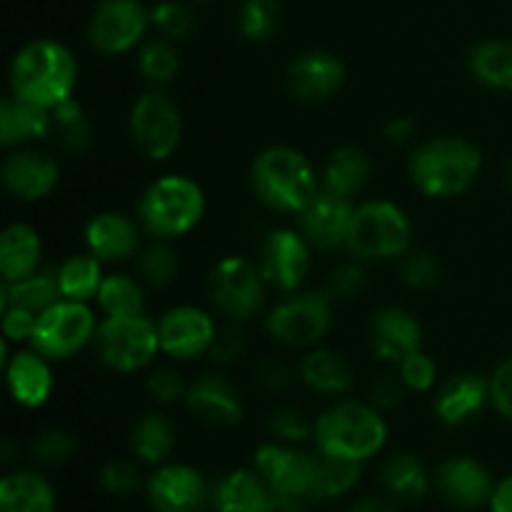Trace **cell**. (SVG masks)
I'll return each instance as SVG.
<instances>
[{"label":"cell","mask_w":512,"mask_h":512,"mask_svg":"<svg viewBox=\"0 0 512 512\" xmlns=\"http://www.w3.org/2000/svg\"><path fill=\"white\" fill-rule=\"evenodd\" d=\"M78 85V60L53 38H40L18 50L10 63V93L53 110L73 98Z\"/></svg>","instance_id":"obj_1"},{"label":"cell","mask_w":512,"mask_h":512,"mask_svg":"<svg viewBox=\"0 0 512 512\" xmlns=\"http://www.w3.org/2000/svg\"><path fill=\"white\" fill-rule=\"evenodd\" d=\"M250 188L270 210L298 215L320 190L313 163L300 150L273 145L258 153L250 168Z\"/></svg>","instance_id":"obj_2"},{"label":"cell","mask_w":512,"mask_h":512,"mask_svg":"<svg viewBox=\"0 0 512 512\" xmlns=\"http://www.w3.org/2000/svg\"><path fill=\"white\" fill-rule=\"evenodd\" d=\"M315 443L330 458L365 463L388 443V425L378 408L358 400L333 405L315 420Z\"/></svg>","instance_id":"obj_3"},{"label":"cell","mask_w":512,"mask_h":512,"mask_svg":"<svg viewBox=\"0 0 512 512\" xmlns=\"http://www.w3.org/2000/svg\"><path fill=\"white\" fill-rule=\"evenodd\" d=\"M483 153L470 140L433 138L410 158V178L428 198H455L478 180Z\"/></svg>","instance_id":"obj_4"},{"label":"cell","mask_w":512,"mask_h":512,"mask_svg":"<svg viewBox=\"0 0 512 512\" xmlns=\"http://www.w3.org/2000/svg\"><path fill=\"white\" fill-rule=\"evenodd\" d=\"M205 215V193L188 175H163L138 203L140 228L155 240L183 238Z\"/></svg>","instance_id":"obj_5"},{"label":"cell","mask_w":512,"mask_h":512,"mask_svg":"<svg viewBox=\"0 0 512 512\" xmlns=\"http://www.w3.org/2000/svg\"><path fill=\"white\" fill-rule=\"evenodd\" d=\"M413 225L405 210L390 200H370L355 208L345 248L360 263H380L408 255Z\"/></svg>","instance_id":"obj_6"},{"label":"cell","mask_w":512,"mask_h":512,"mask_svg":"<svg viewBox=\"0 0 512 512\" xmlns=\"http://www.w3.org/2000/svg\"><path fill=\"white\" fill-rule=\"evenodd\" d=\"M95 348L105 368L115 373H135L148 368L160 350L158 323L145 315H123L108 318L105 315L95 330Z\"/></svg>","instance_id":"obj_7"},{"label":"cell","mask_w":512,"mask_h":512,"mask_svg":"<svg viewBox=\"0 0 512 512\" xmlns=\"http://www.w3.org/2000/svg\"><path fill=\"white\" fill-rule=\"evenodd\" d=\"M95 330L98 323L88 305L60 298L38 315L30 345L48 360H68L95 340Z\"/></svg>","instance_id":"obj_8"},{"label":"cell","mask_w":512,"mask_h":512,"mask_svg":"<svg viewBox=\"0 0 512 512\" xmlns=\"http://www.w3.org/2000/svg\"><path fill=\"white\" fill-rule=\"evenodd\" d=\"M268 333L288 348H310L328 335L333 325V300L325 293H290L268 315Z\"/></svg>","instance_id":"obj_9"},{"label":"cell","mask_w":512,"mask_h":512,"mask_svg":"<svg viewBox=\"0 0 512 512\" xmlns=\"http://www.w3.org/2000/svg\"><path fill=\"white\" fill-rule=\"evenodd\" d=\"M130 138L153 163L168 160L183 140V115L178 105L160 90H150L135 100L130 110Z\"/></svg>","instance_id":"obj_10"},{"label":"cell","mask_w":512,"mask_h":512,"mask_svg":"<svg viewBox=\"0 0 512 512\" xmlns=\"http://www.w3.org/2000/svg\"><path fill=\"white\" fill-rule=\"evenodd\" d=\"M265 278L258 265L240 255L218 260L208 275V295L215 308L233 320H250L265 300Z\"/></svg>","instance_id":"obj_11"},{"label":"cell","mask_w":512,"mask_h":512,"mask_svg":"<svg viewBox=\"0 0 512 512\" xmlns=\"http://www.w3.org/2000/svg\"><path fill=\"white\" fill-rule=\"evenodd\" d=\"M150 25V10L140 0H103L90 18L88 40L98 53L120 55L133 50Z\"/></svg>","instance_id":"obj_12"},{"label":"cell","mask_w":512,"mask_h":512,"mask_svg":"<svg viewBox=\"0 0 512 512\" xmlns=\"http://www.w3.org/2000/svg\"><path fill=\"white\" fill-rule=\"evenodd\" d=\"M310 248L313 245L305 240L300 230H273L260 245L258 268L265 283L275 290H283V293H295L305 283L310 265H313Z\"/></svg>","instance_id":"obj_13"},{"label":"cell","mask_w":512,"mask_h":512,"mask_svg":"<svg viewBox=\"0 0 512 512\" xmlns=\"http://www.w3.org/2000/svg\"><path fill=\"white\" fill-rule=\"evenodd\" d=\"M160 350L168 358L193 360L210 353L218 335L215 320L195 305H178L160 318Z\"/></svg>","instance_id":"obj_14"},{"label":"cell","mask_w":512,"mask_h":512,"mask_svg":"<svg viewBox=\"0 0 512 512\" xmlns=\"http://www.w3.org/2000/svg\"><path fill=\"white\" fill-rule=\"evenodd\" d=\"M353 213V198H343L320 188L298 213V230L313 248L335 250L348 240Z\"/></svg>","instance_id":"obj_15"},{"label":"cell","mask_w":512,"mask_h":512,"mask_svg":"<svg viewBox=\"0 0 512 512\" xmlns=\"http://www.w3.org/2000/svg\"><path fill=\"white\" fill-rule=\"evenodd\" d=\"M315 465H318V455L303 453L288 445L265 443L255 453V468L263 475L268 488L273 493L293 495V498H308Z\"/></svg>","instance_id":"obj_16"},{"label":"cell","mask_w":512,"mask_h":512,"mask_svg":"<svg viewBox=\"0 0 512 512\" xmlns=\"http://www.w3.org/2000/svg\"><path fill=\"white\" fill-rule=\"evenodd\" d=\"M345 83V63L330 50H308L288 65L285 85L303 103H323Z\"/></svg>","instance_id":"obj_17"},{"label":"cell","mask_w":512,"mask_h":512,"mask_svg":"<svg viewBox=\"0 0 512 512\" xmlns=\"http://www.w3.org/2000/svg\"><path fill=\"white\" fill-rule=\"evenodd\" d=\"M370 350L383 363H395L408 358L423 345V325L410 310L400 305L375 310L368 323Z\"/></svg>","instance_id":"obj_18"},{"label":"cell","mask_w":512,"mask_h":512,"mask_svg":"<svg viewBox=\"0 0 512 512\" xmlns=\"http://www.w3.org/2000/svg\"><path fill=\"white\" fill-rule=\"evenodd\" d=\"M60 165L38 150H18L3 163V185L13 198L35 203L58 188Z\"/></svg>","instance_id":"obj_19"},{"label":"cell","mask_w":512,"mask_h":512,"mask_svg":"<svg viewBox=\"0 0 512 512\" xmlns=\"http://www.w3.org/2000/svg\"><path fill=\"white\" fill-rule=\"evenodd\" d=\"M205 480L190 465H163L148 480V498L158 512H200L205 505Z\"/></svg>","instance_id":"obj_20"},{"label":"cell","mask_w":512,"mask_h":512,"mask_svg":"<svg viewBox=\"0 0 512 512\" xmlns=\"http://www.w3.org/2000/svg\"><path fill=\"white\" fill-rule=\"evenodd\" d=\"M438 490L455 508L475 510L490 503L495 483L480 460L450 458L438 468Z\"/></svg>","instance_id":"obj_21"},{"label":"cell","mask_w":512,"mask_h":512,"mask_svg":"<svg viewBox=\"0 0 512 512\" xmlns=\"http://www.w3.org/2000/svg\"><path fill=\"white\" fill-rule=\"evenodd\" d=\"M185 405L195 420L210 425V428H233L243 418L240 393L233 383L220 375H205V378L195 380L185 395Z\"/></svg>","instance_id":"obj_22"},{"label":"cell","mask_w":512,"mask_h":512,"mask_svg":"<svg viewBox=\"0 0 512 512\" xmlns=\"http://www.w3.org/2000/svg\"><path fill=\"white\" fill-rule=\"evenodd\" d=\"M10 398L23 408H40L53 395V370L38 350H18L3 360Z\"/></svg>","instance_id":"obj_23"},{"label":"cell","mask_w":512,"mask_h":512,"mask_svg":"<svg viewBox=\"0 0 512 512\" xmlns=\"http://www.w3.org/2000/svg\"><path fill=\"white\" fill-rule=\"evenodd\" d=\"M490 403V380L478 373H458L440 385L435 395V415L448 428L473 420Z\"/></svg>","instance_id":"obj_24"},{"label":"cell","mask_w":512,"mask_h":512,"mask_svg":"<svg viewBox=\"0 0 512 512\" xmlns=\"http://www.w3.org/2000/svg\"><path fill=\"white\" fill-rule=\"evenodd\" d=\"M85 248L100 263L128 260L140 248L138 223L120 213H98L85 225Z\"/></svg>","instance_id":"obj_25"},{"label":"cell","mask_w":512,"mask_h":512,"mask_svg":"<svg viewBox=\"0 0 512 512\" xmlns=\"http://www.w3.org/2000/svg\"><path fill=\"white\" fill-rule=\"evenodd\" d=\"M40 255H43V243H40L38 230L25 223H13L3 230L0 238V275L3 283H18L28 275L40 270Z\"/></svg>","instance_id":"obj_26"},{"label":"cell","mask_w":512,"mask_h":512,"mask_svg":"<svg viewBox=\"0 0 512 512\" xmlns=\"http://www.w3.org/2000/svg\"><path fill=\"white\" fill-rule=\"evenodd\" d=\"M50 135V110L18 95H5L0 103V143L5 148Z\"/></svg>","instance_id":"obj_27"},{"label":"cell","mask_w":512,"mask_h":512,"mask_svg":"<svg viewBox=\"0 0 512 512\" xmlns=\"http://www.w3.org/2000/svg\"><path fill=\"white\" fill-rule=\"evenodd\" d=\"M300 378L313 393L343 395L353 388L355 370L345 355L328 348H315L300 360Z\"/></svg>","instance_id":"obj_28"},{"label":"cell","mask_w":512,"mask_h":512,"mask_svg":"<svg viewBox=\"0 0 512 512\" xmlns=\"http://www.w3.org/2000/svg\"><path fill=\"white\" fill-rule=\"evenodd\" d=\"M373 165H370L368 153L358 145H340L333 150L323 168V188L343 198H353L355 193L368 185Z\"/></svg>","instance_id":"obj_29"},{"label":"cell","mask_w":512,"mask_h":512,"mask_svg":"<svg viewBox=\"0 0 512 512\" xmlns=\"http://www.w3.org/2000/svg\"><path fill=\"white\" fill-rule=\"evenodd\" d=\"M50 135L60 150L75 158H83L95 148V128L85 108L75 98L63 100L50 110Z\"/></svg>","instance_id":"obj_30"},{"label":"cell","mask_w":512,"mask_h":512,"mask_svg":"<svg viewBox=\"0 0 512 512\" xmlns=\"http://www.w3.org/2000/svg\"><path fill=\"white\" fill-rule=\"evenodd\" d=\"M55 493L48 480L30 470L5 475L0 483V512H53Z\"/></svg>","instance_id":"obj_31"},{"label":"cell","mask_w":512,"mask_h":512,"mask_svg":"<svg viewBox=\"0 0 512 512\" xmlns=\"http://www.w3.org/2000/svg\"><path fill=\"white\" fill-rule=\"evenodd\" d=\"M468 70L480 85L500 93H512V43L483 40L468 53Z\"/></svg>","instance_id":"obj_32"},{"label":"cell","mask_w":512,"mask_h":512,"mask_svg":"<svg viewBox=\"0 0 512 512\" xmlns=\"http://www.w3.org/2000/svg\"><path fill=\"white\" fill-rule=\"evenodd\" d=\"M273 490L263 480L258 470H235L215 493L218 512H263Z\"/></svg>","instance_id":"obj_33"},{"label":"cell","mask_w":512,"mask_h":512,"mask_svg":"<svg viewBox=\"0 0 512 512\" xmlns=\"http://www.w3.org/2000/svg\"><path fill=\"white\" fill-rule=\"evenodd\" d=\"M380 483L395 500H403V503H418L430 488V478L423 463L410 453L390 455L380 468Z\"/></svg>","instance_id":"obj_34"},{"label":"cell","mask_w":512,"mask_h":512,"mask_svg":"<svg viewBox=\"0 0 512 512\" xmlns=\"http://www.w3.org/2000/svg\"><path fill=\"white\" fill-rule=\"evenodd\" d=\"M63 298L58 285V270H38V273L28 275V278L18 280V283H3V310L10 305L18 308L33 310V313H43L53 303Z\"/></svg>","instance_id":"obj_35"},{"label":"cell","mask_w":512,"mask_h":512,"mask_svg":"<svg viewBox=\"0 0 512 512\" xmlns=\"http://www.w3.org/2000/svg\"><path fill=\"white\" fill-rule=\"evenodd\" d=\"M103 263L93 253H78L63 260L58 268V285L63 298L88 303L90 298H98L100 285H103Z\"/></svg>","instance_id":"obj_36"},{"label":"cell","mask_w":512,"mask_h":512,"mask_svg":"<svg viewBox=\"0 0 512 512\" xmlns=\"http://www.w3.org/2000/svg\"><path fill=\"white\" fill-rule=\"evenodd\" d=\"M133 455L143 463H163L175 448V428L165 415L148 413L135 423L130 435Z\"/></svg>","instance_id":"obj_37"},{"label":"cell","mask_w":512,"mask_h":512,"mask_svg":"<svg viewBox=\"0 0 512 512\" xmlns=\"http://www.w3.org/2000/svg\"><path fill=\"white\" fill-rule=\"evenodd\" d=\"M98 305L108 318H123V315H143L145 293L140 280L130 275H105L98 293Z\"/></svg>","instance_id":"obj_38"},{"label":"cell","mask_w":512,"mask_h":512,"mask_svg":"<svg viewBox=\"0 0 512 512\" xmlns=\"http://www.w3.org/2000/svg\"><path fill=\"white\" fill-rule=\"evenodd\" d=\"M360 480V463L343 458H330L320 453L318 465H315L313 485H310L308 498L313 500H330L345 495L353 490V485Z\"/></svg>","instance_id":"obj_39"},{"label":"cell","mask_w":512,"mask_h":512,"mask_svg":"<svg viewBox=\"0 0 512 512\" xmlns=\"http://www.w3.org/2000/svg\"><path fill=\"white\" fill-rule=\"evenodd\" d=\"M138 70L148 83L168 85L180 73V55L170 40H150L140 48Z\"/></svg>","instance_id":"obj_40"},{"label":"cell","mask_w":512,"mask_h":512,"mask_svg":"<svg viewBox=\"0 0 512 512\" xmlns=\"http://www.w3.org/2000/svg\"><path fill=\"white\" fill-rule=\"evenodd\" d=\"M280 28V0H243L238 13V30L245 40L263 43Z\"/></svg>","instance_id":"obj_41"},{"label":"cell","mask_w":512,"mask_h":512,"mask_svg":"<svg viewBox=\"0 0 512 512\" xmlns=\"http://www.w3.org/2000/svg\"><path fill=\"white\" fill-rule=\"evenodd\" d=\"M178 268V253H175L173 245H168V240H158L150 248H145L138 258L140 280L150 288H165V285L173 283Z\"/></svg>","instance_id":"obj_42"},{"label":"cell","mask_w":512,"mask_h":512,"mask_svg":"<svg viewBox=\"0 0 512 512\" xmlns=\"http://www.w3.org/2000/svg\"><path fill=\"white\" fill-rule=\"evenodd\" d=\"M150 23L165 40H188L195 30V10L183 0H163L150 10Z\"/></svg>","instance_id":"obj_43"},{"label":"cell","mask_w":512,"mask_h":512,"mask_svg":"<svg viewBox=\"0 0 512 512\" xmlns=\"http://www.w3.org/2000/svg\"><path fill=\"white\" fill-rule=\"evenodd\" d=\"M75 450V440L73 435L65 433L60 428H45L40 430L38 435L30 443V455L38 460L40 465H63L73 458Z\"/></svg>","instance_id":"obj_44"},{"label":"cell","mask_w":512,"mask_h":512,"mask_svg":"<svg viewBox=\"0 0 512 512\" xmlns=\"http://www.w3.org/2000/svg\"><path fill=\"white\" fill-rule=\"evenodd\" d=\"M400 275H403V283L410 285V288L430 290L443 280V265H440V260L433 253L420 250V253H410L403 260Z\"/></svg>","instance_id":"obj_45"},{"label":"cell","mask_w":512,"mask_h":512,"mask_svg":"<svg viewBox=\"0 0 512 512\" xmlns=\"http://www.w3.org/2000/svg\"><path fill=\"white\" fill-rule=\"evenodd\" d=\"M368 288V275H365L363 265H340L330 273L328 283H325V293L330 295L333 303H348V300L358 298L363 290Z\"/></svg>","instance_id":"obj_46"},{"label":"cell","mask_w":512,"mask_h":512,"mask_svg":"<svg viewBox=\"0 0 512 512\" xmlns=\"http://www.w3.org/2000/svg\"><path fill=\"white\" fill-rule=\"evenodd\" d=\"M398 373L403 378L405 388L415 390V393H425L435 385L438 380V365L430 355H425L423 350H415L408 358H403L398 363Z\"/></svg>","instance_id":"obj_47"},{"label":"cell","mask_w":512,"mask_h":512,"mask_svg":"<svg viewBox=\"0 0 512 512\" xmlns=\"http://www.w3.org/2000/svg\"><path fill=\"white\" fill-rule=\"evenodd\" d=\"M268 428L275 438L285 440V443H300L315 433V425H310V420L295 408L275 410L268 420Z\"/></svg>","instance_id":"obj_48"},{"label":"cell","mask_w":512,"mask_h":512,"mask_svg":"<svg viewBox=\"0 0 512 512\" xmlns=\"http://www.w3.org/2000/svg\"><path fill=\"white\" fill-rule=\"evenodd\" d=\"M100 483L113 495H133L143 485V478H140V470L135 463H130V460H113L100 473Z\"/></svg>","instance_id":"obj_49"},{"label":"cell","mask_w":512,"mask_h":512,"mask_svg":"<svg viewBox=\"0 0 512 512\" xmlns=\"http://www.w3.org/2000/svg\"><path fill=\"white\" fill-rule=\"evenodd\" d=\"M148 393L153 395L155 403L170 405L178 403L188 395V385H185L183 375L173 368H158L150 373L148 378Z\"/></svg>","instance_id":"obj_50"},{"label":"cell","mask_w":512,"mask_h":512,"mask_svg":"<svg viewBox=\"0 0 512 512\" xmlns=\"http://www.w3.org/2000/svg\"><path fill=\"white\" fill-rule=\"evenodd\" d=\"M245 348H248V343H245L243 330L235 328V325H228V328L218 330V335H215L213 340V348H210L208 355L213 363L233 365L243 358Z\"/></svg>","instance_id":"obj_51"},{"label":"cell","mask_w":512,"mask_h":512,"mask_svg":"<svg viewBox=\"0 0 512 512\" xmlns=\"http://www.w3.org/2000/svg\"><path fill=\"white\" fill-rule=\"evenodd\" d=\"M405 383L400 373H383L370 385V405L378 410H393L403 403Z\"/></svg>","instance_id":"obj_52"},{"label":"cell","mask_w":512,"mask_h":512,"mask_svg":"<svg viewBox=\"0 0 512 512\" xmlns=\"http://www.w3.org/2000/svg\"><path fill=\"white\" fill-rule=\"evenodd\" d=\"M490 403L503 418L512 420V358L503 360L490 378Z\"/></svg>","instance_id":"obj_53"},{"label":"cell","mask_w":512,"mask_h":512,"mask_svg":"<svg viewBox=\"0 0 512 512\" xmlns=\"http://www.w3.org/2000/svg\"><path fill=\"white\" fill-rule=\"evenodd\" d=\"M35 320H38V313L18 308V305H10V308L3 310V338L8 340V343H23V340H30L33 338Z\"/></svg>","instance_id":"obj_54"},{"label":"cell","mask_w":512,"mask_h":512,"mask_svg":"<svg viewBox=\"0 0 512 512\" xmlns=\"http://www.w3.org/2000/svg\"><path fill=\"white\" fill-rule=\"evenodd\" d=\"M255 380L263 385L270 393H278V390H285L290 383V373L285 368L283 360L278 358H265L260 360L258 368H255Z\"/></svg>","instance_id":"obj_55"},{"label":"cell","mask_w":512,"mask_h":512,"mask_svg":"<svg viewBox=\"0 0 512 512\" xmlns=\"http://www.w3.org/2000/svg\"><path fill=\"white\" fill-rule=\"evenodd\" d=\"M383 133L390 145H408L410 140H415L418 123H415L413 118H408V115H398V118H393L388 125H385Z\"/></svg>","instance_id":"obj_56"},{"label":"cell","mask_w":512,"mask_h":512,"mask_svg":"<svg viewBox=\"0 0 512 512\" xmlns=\"http://www.w3.org/2000/svg\"><path fill=\"white\" fill-rule=\"evenodd\" d=\"M490 510L493 512H512V475L500 480L490 498Z\"/></svg>","instance_id":"obj_57"},{"label":"cell","mask_w":512,"mask_h":512,"mask_svg":"<svg viewBox=\"0 0 512 512\" xmlns=\"http://www.w3.org/2000/svg\"><path fill=\"white\" fill-rule=\"evenodd\" d=\"M263 512H303V505H300V498H293V495L273 493Z\"/></svg>","instance_id":"obj_58"},{"label":"cell","mask_w":512,"mask_h":512,"mask_svg":"<svg viewBox=\"0 0 512 512\" xmlns=\"http://www.w3.org/2000/svg\"><path fill=\"white\" fill-rule=\"evenodd\" d=\"M350 512H398V510H395L390 503H385V500L368 498V500H360V503H355Z\"/></svg>","instance_id":"obj_59"},{"label":"cell","mask_w":512,"mask_h":512,"mask_svg":"<svg viewBox=\"0 0 512 512\" xmlns=\"http://www.w3.org/2000/svg\"><path fill=\"white\" fill-rule=\"evenodd\" d=\"M505 183L512 185V160L508 163V168H505Z\"/></svg>","instance_id":"obj_60"},{"label":"cell","mask_w":512,"mask_h":512,"mask_svg":"<svg viewBox=\"0 0 512 512\" xmlns=\"http://www.w3.org/2000/svg\"><path fill=\"white\" fill-rule=\"evenodd\" d=\"M200 3H205V0H200Z\"/></svg>","instance_id":"obj_61"}]
</instances>
